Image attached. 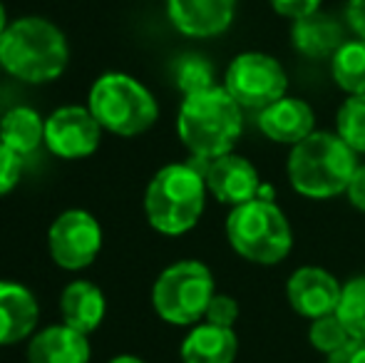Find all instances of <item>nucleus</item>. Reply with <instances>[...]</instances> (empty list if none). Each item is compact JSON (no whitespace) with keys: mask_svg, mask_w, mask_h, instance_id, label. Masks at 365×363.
Segmentation results:
<instances>
[{"mask_svg":"<svg viewBox=\"0 0 365 363\" xmlns=\"http://www.w3.org/2000/svg\"><path fill=\"white\" fill-rule=\"evenodd\" d=\"M244 132V110L224 85L184 95L177 112V135L192 160L212 162L234 152Z\"/></svg>","mask_w":365,"mask_h":363,"instance_id":"1","label":"nucleus"},{"mask_svg":"<svg viewBox=\"0 0 365 363\" xmlns=\"http://www.w3.org/2000/svg\"><path fill=\"white\" fill-rule=\"evenodd\" d=\"M70 45L55 23L40 15H25L0 35V65L15 80L45 85L68 70Z\"/></svg>","mask_w":365,"mask_h":363,"instance_id":"2","label":"nucleus"},{"mask_svg":"<svg viewBox=\"0 0 365 363\" xmlns=\"http://www.w3.org/2000/svg\"><path fill=\"white\" fill-rule=\"evenodd\" d=\"M207 162H174L164 165L149 180L145 192V214L154 232L164 237H182L192 232L207 209Z\"/></svg>","mask_w":365,"mask_h":363,"instance_id":"3","label":"nucleus"},{"mask_svg":"<svg viewBox=\"0 0 365 363\" xmlns=\"http://www.w3.org/2000/svg\"><path fill=\"white\" fill-rule=\"evenodd\" d=\"M358 167V155L336 132H313L291 147L286 175L293 192L306 199H333L346 194Z\"/></svg>","mask_w":365,"mask_h":363,"instance_id":"4","label":"nucleus"},{"mask_svg":"<svg viewBox=\"0 0 365 363\" xmlns=\"http://www.w3.org/2000/svg\"><path fill=\"white\" fill-rule=\"evenodd\" d=\"M226 239L241 259L259 267H276L293 249V229L274 199L256 197L226 217Z\"/></svg>","mask_w":365,"mask_h":363,"instance_id":"5","label":"nucleus"},{"mask_svg":"<svg viewBox=\"0 0 365 363\" xmlns=\"http://www.w3.org/2000/svg\"><path fill=\"white\" fill-rule=\"evenodd\" d=\"M87 107L102 130L120 137L145 135L159 117L154 95L127 73H105L97 78L87 95Z\"/></svg>","mask_w":365,"mask_h":363,"instance_id":"6","label":"nucleus"},{"mask_svg":"<svg viewBox=\"0 0 365 363\" xmlns=\"http://www.w3.org/2000/svg\"><path fill=\"white\" fill-rule=\"evenodd\" d=\"M217 294L214 274L204 262L182 259L167 267L152 286V306L172 326H197Z\"/></svg>","mask_w":365,"mask_h":363,"instance_id":"7","label":"nucleus"},{"mask_svg":"<svg viewBox=\"0 0 365 363\" xmlns=\"http://www.w3.org/2000/svg\"><path fill=\"white\" fill-rule=\"evenodd\" d=\"M224 88L239 102L241 110L261 112L264 107L286 97L289 75L274 55L249 50V53L236 55L229 63Z\"/></svg>","mask_w":365,"mask_h":363,"instance_id":"8","label":"nucleus"},{"mask_svg":"<svg viewBox=\"0 0 365 363\" xmlns=\"http://www.w3.org/2000/svg\"><path fill=\"white\" fill-rule=\"evenodd\" d=\"M102 249V227L85 209H68L48 229V252L65 272L87 269Z\"/></svg>","mask_w":365,"mask_h":363,"instance_id":"9","label":"nucleus"},{"mask_svg":"<svg viewBox=\"0 0 365 363\" xmlns=\"http://www.w3.org/2000/svg\"><path fill=\"white\" fill-rule=\"evenodd\" d=\"M102 125L90 107L65 105L45 120V147L60 160H82L100 147Z\"/></svg>","mask_w":365,"mask_h":363,"instance_id":"10","label":"nucleus"},{"mask_svg":"<svg viewBox=\"0 0 365 363\" xmlns=\"http://www.w3.org/2000/svg\"><path fill=\"white\" fill-rule=\"evenodd\" d=\"M343 284L323 267H298L286 281V299L301 319H321L336 314Z\"/></svg>","mask_w":365,"mask_h":363,"instance_id":"11","label":"nucleus"},{"mask_svg":"<svg viewBox=\"0 0 365 363\" xmlns=\"http://www.w3.org/2000/svg\"><path fill=\"white\" fill-rule=\"evenodd\" d=\"M204 180H207L209 194L219 204H226L231 209L261 197V189H264L256 167L246 157L234 155V152L207 162L204 165Z\"/></svg>","mask_w":365,"mask_h":363,"instance_id":"12","label":"nucleus"},{"mask_svg":"<svg viewBox=\"0 0 365 363\" xmlns=\"http://www.w3.org/2000/svg\"><path fill=\"white\" fill-rule=\"evenodd\" d=\"M239 0H167L169 23L187 38H217L236 18Z\"/></svg>","mask_w":365,"mask_h":363,"instance_id":"13","label":"nucleus"},{"mask_svg":"<svg viewBox=\"0 0 365 363\" xmlns=\"http://www.w3.org/2000/svg\"><path fill=\"white\" fill-rule=\"evenodd\" d=\"M259 130L276 145L293 147L316 132V112L301 97H281L259 112Z\"/></svg>","mask_w":365,"mask_h":363,"instance_id":"14","label":"nucleus"},{"mask_svg":"<svg viewBox=\"0 0 365 363\" xmlns=\"http://www.w3.org/2000/svg\"><path fill=\"white\" fill-rule=\"evenodd\" d=\"M40 321L35 294L20 281L0 279V346H15L33 339Z\"/></svg>","mask_w":365,"mask_h":363,"instance_id":"15","label":"nucleus"},{"mask_svg":"<svg viewBox=\"0 0 365 363\" xmlns=\"http://www.w3.org/2000/svg\"><path fill=\"white\" fill-rule=\"evenodd\" d=\"M92 346L85 334L68 324L48 326L33 334L28 344V363H90Z\"/></svg>","mask_w":365,"mask_h":363,"instance_id":"16","label":"nucleus"},{"mask_svg":"<svg viewBox=\"0 0 365 363\" xmlns=\"http://www.w3.org/2000/svg\"><path fill=\"white\" fill-rule=\"evenodd\" d=\"M239 356V336L234 329L214 326L209 321L192 326L182 341V363H234Z\"/></svg>","mask_w":365,"mask_h":363,"instance_id":"17","label":"nucleus"},{"mask_svg":"<svg viewBox=\"0 0 365 363\" xmlns=\"http://www.w3.org/2000/svg\"><path fill=\"white\" fill-rule=\"evenodd\" d=\"M291 43L296 53H301L303 58H333L336 50L346 43L343 40V25L338 23V18L318 10V13H311L306 18L293 20Z\"/></svg>","mask_w":365,"mask_h":363,"instance_id":"18","label":"nucleus"},{"mask_svg":"<svg viewBox=\"0 0 365 363\" xmlns=\"http://www.w3.org/2000/svg\"><path fill=\"white\" fill-rule=\"evenodd\" d=\"M60 314H63V324L70 329L80 331V334L90 336L92 331L100 329L107 314V301L100 286L92 281H73L63 289L60 296Z\"/></svg>","mask_w":365,"mask_h":363,"instance_id":"19","label":"nucleus"},{"mask_svg":"<svg viewBox=\"0 0 365 363\" xmlns=\"http://www.w3.org/2000/svg\"><path fill=\"white\" fill-rule=\"evenodd\" d=\"M0 142L18 157H28L45 145V120L33 107H13L0 120Z\"/></svg>","mask_w":365,"mask_h":363,"instance_id":"20","label":"nucleus"},{"mask_svg":"<svg viewBox=\"0 0 365 363\" xmlns=\"http://www.w3.org/2000/svg\"><path fill=\"white\" fill-rule=\"evenodd\" d=\"M333 83L348 95H365V40H346L331 58Z\"/></svg>","mask_w":365,"mask_h":363,"instance_id":"21","label":"nucleus"},{"mask_svg":"<svg viewBox=\"0 0 365 363\" xmlns=\"http://www.w3.org/2000/svg\"><path fill=\"white\" fill-rule=\"evenodd\" d=\"M336 135L356 155H365V95H348L336 112Z\"/></svg>","mask_w":365,"mask_h":363,"instance_id":"22","label":"nucleus"},{"mask_svg":"<svg viewBox=\"0 0 365 363\" xmlns=\"http://www.w3.org/2000/svg\"><path fill=\"white\" fill-rule=\"evenodd\" d=\"M336 314L353 339H365V274L353 276L343 284Z\"/></svg>","mask_w":365,"mask_h":363,"instance_id":"23","label":"nucleus"},{"mask_svg":"<svg viewBox=\"0 0 365 363\" xmlns=\"http://www.w3.org/2000/svg\"><path fill=\"white\" fill-rule=\"evenodd\" d=\"M351 339L353 336L348 334V329L343 326V321L338 319V314L313 319L311 326H308V341H311L313 349L326 356V359L331 354H336L338 349H343Z\"/></svg>","mask_w":365,"mask_h":363,"instance_id":"24","label":"nucleus"},{"mask_svg":"<svg viewBox=\"0 0 365 363\" xmlns=\"http://www.w3.org/2000/svg\"><path fill=\"white\" fill-rule=\"evenodd\" d=\"M174 78H177V88L184 95H192V92L207 90L214 85V70L209 65V60L199 58V55H187L177 63L174 70Z\"/></svg>","mask_w":365,"mask_h":363,"instance_id":"25","label":"nucleus"},{"mask_svg":"<svg viewBox=\"0 0 365 363\" xmlns=\"http://www.w3.org/2000/svg\"><path fill=\"white\" fill-rule=\"evenodd\" d=\"M204 321L214 326H224V329H234V324L239 321V301L229 294H214V299L209 301V309L204 314Z\"/></svg>","mask_w":365,"mask_h":363,"instance_id":"26","label":"nucleus"},{"mask_svg":"<svg viewBox=\"0 0 365 363\" xmlns=\"http://www.w3.org/2000/svg\"><path fill=\"white\" fill-rule=\"evenodd\" d=\"M20 172H23V157L0 142V197L13 192L15 184L20 182Z\"/></svg>","mask_w":365,"mask_h":363,"instance_id":"27","label":"nucleus"},{"mask_svg":"<svg viewBox=\"0 0 365 363\" xmlns=\"http://www.w3.org/2000/svg\"><path fill=\"white\" fill-rule=\"evenodd\" d=\"M269 3L281 18L298 20V18H306V15H311V13H318L323 0H269Z\"/></svg>","mask_w":365,"mask_h":363,"instance_id":"28","label":"nucleus"},{"mask_svg":"<svg viewBox=\"0 0 365 363\" xmlns=\"http://www.w3.org/2000/svg\"><path fill=\"white\" fill-rule=\"evenodd\" d=\"M326 363H365V339H351L343 349L328 356Z\"/></svg>","mask_w":365,"mask_h":363,"instance_id":"29","label":"nucleus"},{"mask_svg":"<svg viewBox=\"0 0 365 363\" xmlns=\"http://www.w3.org/2000/svg\"><path fill=\"white\" fill-rule=\"evenodd\" d=\"M346 197L358 212L365 214V165H358L356 172H353L351 182H348Z\"/></svg>","mask_w":365,"mask_h":363,"instance_id":"30","label":"nucleus"},{"mask_svg":"<svg viewBox=\"0 0 365 363\" xmlns=\"http://www.w3.org/2000/svg\"><path fill=\"white\" fill-rule=\"evenodd\" d=\"M346 23L356 33V38L365 40V0H348Z\"/></svg>","mask_w":365,"mask_h":363,"instance_id":"31","label":"nucleus"},{"mask_svg":"<svg viewBox=\"0 0 365 363\" xmlns=\"http://www.w3.org/2000/svg\"><path fill=\"white\" fill-rule=\"evenodd\" d=\"M110 363H147V361L140 359V356H132V354H120V356H115Z\"/></svg>","mask_w":365,"mask_h":363,"instance_id":"32","label":"nucleus"},{"mask_svg":"<svg viewBox=\"0 0 365 363\" xmlns=\"http://www.w3.org/2000/svg\"><path fill=\"white\" fill-rule=\"evenodd\" d=\"M8 13H5V5L3 3H0V35H3L5 33V28H8Z\"/></svg>","mask_w":365,"mask_h":363,"instance_id":"33","label":"nucleus"}]
</instances>
